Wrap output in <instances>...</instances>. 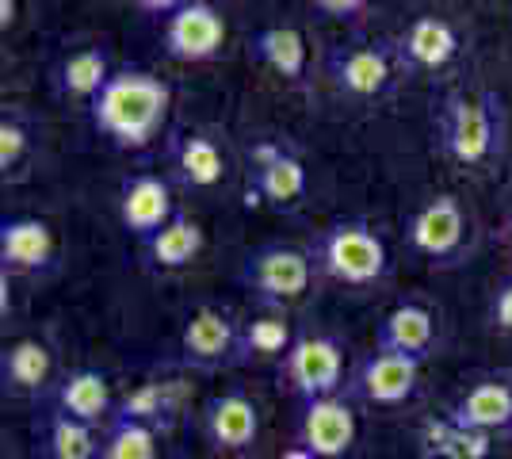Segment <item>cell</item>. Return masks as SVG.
<instances>
[{
    "mask_svg": "<svg viewBox=\"0 0 512 459\" xmlns=\"http://www.w3.org/2000/svg\"><path fill=\"white\" fill-rule=\"evenodd\" d=\"M172 108V88L150 69H115L100 96L88 104L92 127L119 150H146L165 131Z\"/></svg>",
    "mask_w": 512,
    "mask_h": 459,
    "instance_id": "obj_1",
    "label": "cell"
},
{
    "mask_svg": "<svg viewBox=\"0 0 512 459\" xmlns=\"http://www.w3.org/2000/svg\"><path fill=\"white\" fill-rule=\"evenodd\" d=\"M310 257L321 276L344 287H379L390 272L386 241L363 219H337L318 234Z\"/></svg>",
    "mask_w": 512,
    "mask_h": 459,
    "instance_id": "obj_2",
    "label": "cell"
},
{
    "mask_svg": "<svg viewBox=\"0 0 512 459\" xmlns=\"http://www.w3.org/2000/svg\"><path fill=\"white\" fill-rule=\"evenodd\" d=\"M314 272H318V264L306 249L276 241V245L253 249L241 264L237 280L249 295H256V303H264L268 310H283L287 303H299L310 291Z\"/></svg>",
    "mask_w": 512,
    "mask_h": 459,
    "instance_id": "obj_3",
    "label": "cell"
},
{
    "mask_svg": "<svg viewBox=\"0 0 512 459\" xmlns=\"http://www.w3.org/2000/svg\"><path fill=\"white\" fill-rule=\"evenodd\" d=\"M497 108L493 92H451L440 108V146L455 165H486L497 150Z\"/></svg>",
    "mask_w": 512,
    "mask_h": 459,
    "instance_id": "obj_4",
    "label": "cell"
},
{
    "mask_svg": "<svg viewBox=\"0 0 512 459\" xmlns=\"http://www.w3.org/2000/svg\"><path fill=\"white\" fill-rule=\"evenodd\" d=\"M344 345L329 333H299L291 352L279 364V379L299 402L329 398L344 391Z\"/></svg>",
    "mask_w": 512,
    "mask_h": 459,
    "instance_id": "obj_5",
    "label": "cell"
},
{
    "mask_svg": "<svg viewBox=\"0 0 512 459\" xmlns=\"http://www.w3.org/2000/svg\"><path fill=\"white\" fill-rule=\"evenodd\" d=\"M467 211L463 203L451 196V192H440V196L425 199L413 219L406 222V238L413 245V253H421L428 264H455L467 249Z\"/></svg>",
    "mask_w": 512,
    "mask_h": 459,
    "instance_id": "obj_6",
    "label": "cell"
},
{
    "mask_svg": "<svg viewBox=\"0 0 512 459\" xmlns=\"http://www.w3.org/2000/svg\"><path fill=\"white\" fill-rule=\"evenodd\" d=\"M394 66H402L394 43H360L333 50L329 62H325V73H329V81L341 96L375 100L394 81Z\"/></svg>",
    "mask_w": 512,
    "mask_h": 459,
    "instance_id": "obj_7",
    "label": "cell"
},
{
    "mask_svg": "<svg viewBox=\"0 0 512 459\" xmlns=\"http://www.w3.org/2000/svg\"><path fill=\"white\" fill-rule=\"evenodd\" d=\"M237 337L241 326L222 306H195L180 329V364L195 372H218L226 364H237Z\"/></svg>",
    "mask_w": 512,
    "mask_h": 459,
    "instance_id": "obj_8",
    "label": "cell"
},
{
    "mask_svg": "<svg viewBox=\"0 0 512 459\" xmlns=\"http://www.w3.org/2000/svg\"><path fill=\"white\" fill-rule=\"evenodd\" d=\"M161 43H165V54L180 66L211 62L226 46V16L207 0H192L165 20Z\"/></svg>",
    "mask_w": 512,
    "mask_h": 459,
    "instance_id": "obj_9",
    "label": "cell"
},
{
    "mask_svg": "<svg viewBox=\"0 0 512 459\" xmlns=\"http://www.w3.org/2000/svg\"><path fill=\"white\" fill-rule=\"evenodd\" d=\"M421 383V360L402 352L375 349L348 379V398H360L367 406H406Z\"/></svg>",
    "mask_w": 512,
    "mask_h": 459,
    "instance_id": "obj_10",
    "label": "cell"
},
{
    "mask_svg": "<svg viewBox=\"0 0 512 459\" xmlns=\"http://www.w3.org/2000/svg\"><path fill=\"white\" fill-rule=\"evenodd\" d=\"M360 437V417L348 394H329V398H314L302 402L299 414V444L310 448L321 459H344L356 448Z\"/></svg>",
    "mask_w": 512,
    "mask_h": 459,
    "instance_id": "obj_11",
    "label": "cell"
},
{
    "mask_svg": "<svg viewBox=\"0 0 512 459\" xmlns=\"http://www.w3.org/2000/svg\"><path fill=\"white\" fill-rule=\"evenodd\" d=\"M249 180H253V192L260 196V203L276 207V211H291L306 199L310 188V176L306 165L295 150L279 146V142H256L249 150Z\"/></svg>",
    "mask_w": 512,
    "mask_h": 459,
    "instance_id": "obj_12",
    "label": "cell"
},
{
    "mask_svg": "<svg viewBox=\"0 0 512 459\" xmlns=\"http://www.w3.org/2000/svg\"><path fill=\"white\" fill-rule=\"evenodd\" d=\"M203 440L218 456H245L260 440V410L245 391H222L203 406L199 417Z\"/></svg>",
    "mask_w": 512,
    "mask_h": 459,
    "instance_id": "obj_13",
    "label": "cell"
},
{
    "mask_svg": "<svg viewBox=\"0 0 512 459\" xmlns=\"http://www.w3.org/2000/svg\"><path fill=\"white\" fill-rule=\"evenodd\" d=\"M176 199L165 176L157 173H134L123 180L119 192V222L123 230L134 234L138 241H150L157 230H165L176 219Z\"/></svg>",
    "mask_w": 512,
    "mask_h": 459,
    "instance_id": "obj_14",
    "label": "cell"
},
{
    "mask_svg": "<svg viewBox=\"0 0 512 459\" xmlns=\"http://www.w3.org/2000/svg\"><path fill=\"white\" fill-rule=\"evenodd\" d=\"M448 417L470 433L482 437H509L512 433V379L490 375L470 383L467 391L451 402Z\"/></svg>",
    "mask_w": 512,
    "mask_h": 459,
    "instance_id": "obj_15",
    "label": "cell"
},
{
    "mask_svg": "<svg viewBox=\"0 0 512 459\" xmlns=\"http://www.w3.org/2000/svg\"><path fill=\"white\" fill-rule=\"evenodd\" d=\"M58 261L54 230L35 215H12L0 222V268L4 272H27L43 276Z\"/></svg>",
    "mask_w": 512,
    "mask_h": 459,
    "instance_id": "obj_16",
    "label": "cell"
},
{
    "mask_svg": "<svg viewBox=\"0 0 512 459\" xmlns=\"http://www.w3.org/2000/svg\"><path fill=\"white\" fill-rule=\"evenodd\" d=\"M459 27L444 16H417L406 31L398 35V62L409 69H425V73H436V69L451 66L459 58Z\"/></svg>",
    "mask_w": 512,
    "mask_h": 459,
    "instance_id": "obj_17",
    "label": "cell"
},
{
    "mask_svg": "<svg viewBox=\"0 0 512 459\" xmlns=\"http://www.w3.org/2000/svg\"><path fill=\"white\" fill-rule=\"evenodd\" d=\"M375 349L402 352L425 364L428 352L436 349V314L417 299H406L394 310H386L379 333H375Z\"/></svg>",
    "mask_w": 512,
    "mask_h": 459,
    "instance_id": "obj_18",
    "label": "cell"
},
{
    "mask_svg": "<svg viewBox=\"0 0 512 459\" xmlns=\"http://www.w3.org/2000/svg\"><path fill=\"white\" fill-rule=\"evenodd\" d=\"M172 173L184 188H195V192L218 188L226 176V153L211 134L184 131L172 142Z\"/></svg>",
    "mask_w": 512,
    "mask_h": 459,
    "instance_id": "obj_19",
    "label": "cell"
},
{
    "mask_svg": "<svg viewBox=\"0 0 512 459\" xmlns=\"http://www.w3.org/2000/svg\"><path fill=\"white\" fill-rule=\"evenodd\" d=\"M249 54L264 69H272L276 77L299 85L310 66V50H306V35H302L295 23H272V27H260L249 43Z\"/></svg>",
    "mask_w": 512,
    "mask_h": 459,
    "instance_id": "obj_20",
    "label": "cell"
},
{
    "mask_svg": "<svg viewBox=\"0 0 512 459\" xmlns=\"http://www.w3.org/2000/svg\"><path fill=\"white\" fill-rule=\"evenodd\" d=\"M58 410L85 425H100L107 417H115V394H111V383H107L104 372L96 368H77V372L62 375L58 383Z\"/></svg>",
    "mask_w": 512,
    "mask_h": 459,
    "instance_id": "obj_21",
    "label": "cell"
},
{
    "mask_svg": "<svg viewBox=\"0 0 512 459\" xmlns=\"http://www.w3.org/2000/svg\"><path fill=\"white\" fill-rule=\"evenodd\" d=\"M203 245H207L203 226L192 215H176L165 230H157L150 241H142V257L153 272H180L192 261H199Z\"/></svg>",
    "mask_w": 512,
    "mask_h": 459,
    "instance_id": "obj_22",
    "label": "cell"
},
{
    "mask_svg": "<svg viewBox=\"0 0 512 459\" xmlns=\"http://www.w3.org/2000/svg\"><path fill=\"white\" fill-rule=\"evenodd\" d=\"M295 329L283 310H264L241 326L237 337V364H283V356L295 345Z\"/></svg>",
    "mask_w": 512,
    "mask_h": 459,
    "instance_id": "obj_23",
    "label": "cell"
},
{
    "mask_svg": "<svg viewBox=\"0 0 512 459\" xmlns=\"http://www.w3.org/2000/svg\"><path fill=\"white\" fill-rule=\"evenodd\" d=\"M111 54L104 46H81V50H69L58 69H54V88L65 100H96L100 88L111 81Z\"/></svg>",
    "mask_w": 512,
    "mask_h": 459,
    "instance_id": "obj_24",
    "label": "cell"
},
{
    "mask_svg": "<svg viewBox=\"0 0 512 459\" xmlns=\"http://www.w3.org/2000/svg\"><path fill=\"white\" fill-rule=\"evenodd\" d=\"M0 379L12 394H39L54 379V352L39 337H20L0 356Z\"/></svg>",
    "mask_w": 512,
    "mask_h": 459,
    "instance_id": "obj_25",
    "label": "cell"
},
{
    "mask_svg": "<svg viewBox=\"0 0 512 459\" xmlns=\"http://www.w3.org/2000/svg\"><path fill=\"white\" fill-rule=\"evenodd\" d=\"M180 414V387L172 383H138L134 391L115 406V417L123 421H142L150 429H169Z\"/></svg>",
    "mask_w": 512,
    "mask_h": 459,
    "instance_id": "obj_26",
    "label": "cell"
},
{
    "mask_svg": "<svg viewBox=\"0 0 512 459\" xmlns=\"http://www.w3.org/2000/svg\"><path fill=\"white\" fill-rule=\"evenodd\" d=\"M421 444H425L428 459H486L493 448V437L470 433L463 425H455L451 417H440V421L425 425Z\"/></svg>",
    "mask_w": 512,
    "mask_h": 459,
    "instance_id": "obj_27",
    "label": "cell"
},
{
    "mask_svg": "<svg viewBox=\"0 0 512 459\" xmlns=\"http://www.w3.org/2000/svg\"><path fill=\"white\" fill-rule=\"evenodd\" d=\"M46 459H100L96 429L69 414H50L46 425Z\"/></svg>",
    "mask_w": 512,
    "mask_h": 459,
    "instance_id": "obj_28",
    "label": "cell"
},
{
    "mask_svg": "<svg viewBox=\"0 0 512 459\" xmlns=\"http://www.w3.org/2000/svg\"><path fill=\"white\" fill-rule=\"evenodd\" d=\"M100 459H161L157 429L142 425V421L111 417V429L100 440Z\"/></svg>",
    "mask_w": 512,
    "mask_h": 459,
    "instance_id": "obj_29",
    "label": "cell"
},
{
    "mask_svg": "<svg viewBox=\"0 0 512 459\" xmlns=\"http://www.w3.org/2000/svg\"><path fill=\"white\" fill-rule=\"evenodd\" d=\"M27 150H31V127L23 123L20 115H4L0 119V169L4 173L20 169Z\"/></svg>",
    "mask_w": 512,
    "mask_h": 459,
    "instance_id": "obj_30",
    "label": "cell"
},
{
    "mask_svg": "<svg viewBox=\"0 0 512 459\" xmlns=\"http://www.w3.org/2000/svg\"><path fill=\"white\" fill-rule=\"evenodd\" d=\"M490 322L497 333H505V337H512V272L497 284V291H493L490 299Z\"/></svg>",
    "mask_w": 512,
    "mask_h": 459,
    "instance_id": "obj_31",
    "label": "cell"
},
{
    "mask_svg": "<svg viewBox=\"0 0 512 459\" xmlns=\"http://www.w3.org/2000/svg\"><path fill=\"white\" fill-rule=\"evenodd\" d=\"M314 8L329 20H356L367 8V0H314Z\"/></svg>",
    "mask_w": 512,
    "mask_h": 459,
    "instance_id": "obj_32",
    "label": "cell"
},
{
    "mask_svg": "<svg viewBox=\"0 0 512 459\" xmlns=\"http://www.w3.org/2000/svg\"><path fill=\"white\" fill-rule=\"evenodd\" d=\"M142 12H150V16H165L169 20L172 12H180L184 4H192V0H134Z\"/></svg>",
    "mask_w": 512,
    "mask_h": 459,
    "instance_id": "obj_33",
    "label": "cell"
},
{
    "mask_svg": "<svg viewBox=\"0 0 512 459\" xmlns=\"http://www.w3.org/2000/svg\"><path fill=\"white\" fill-rule=\"evenodd\" d=\"M276 459H321V456H314L310 448H302L299 440H295V444H287V448H283V452H279Z\"/></svg>",
    "mask_w": 512,
    "mask_h": 459,
    "instance_id": "obj_34",
    "label": "cell"
},
{
    "mask_svg": "<svg viewBox=\"0 0 512 459\" xmlns=\"http://www.w3.org/2000/svg\"><path fill=\"white\" fill-rule=\"evenodd\" d=\"M0 12H4V16H0V27L8 31V27L16 23V0H0Z\"/></svg>",
    "mask_w": 512,
    "mask_h": 459,
    "instance_id": "obj_35",
    "label": "cell"
},
{
    "mask_svg": "<svg viewBox=\"0 0 512 459\" xmlns=\"http://www.w3.org/2000/svg\"><path fill=\"white\" fill-rule=\"evenodd\" d=\"M505 245H509V253H512V215H509V222H505Z\"/></svg>",
    "mask_w": 512,
    "mask_h": 459,
    "instance_id": "obj_36",
    "label": "cell"
}]
</instances>
